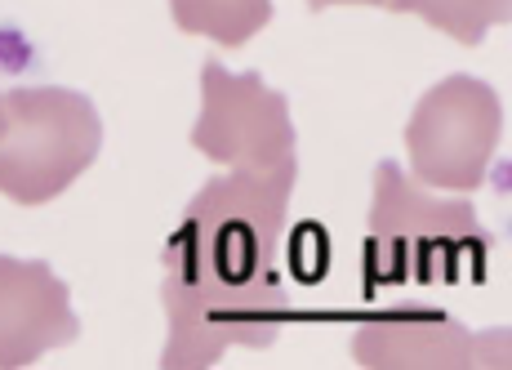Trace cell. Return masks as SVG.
Listing matches in <instances>:
<instances>
[{
    "label": "cell",
    "mask_w": 512,
    "mask_h": 370,
    "mask_svg": "<svg viewBox=\"0 0 512 370\" xmlns=\"http://www.w3.org/2000/svg\"><path fill=\"white\" fill-rule=\"evenodd\" d=\"M81 339L72 290L45 259L0 255V370H23Z\"/></svg>",
    "instance_id": "cell-7"
},
{
    "label": "cell",
    "mask_w": 512,
    "mask_h": 370,
    "mask_svg": "<svg viewBox=\"0 0 512 370\" xmlns=\"http://www.w3.org/2000/svg\"><path fill=\"white\" fill-rule=\"evenodd\" d=\"M272 0H170L174 27L187 36H205V41L236 50L250 36H259L272 23Z\"/></svg>",
    "instance_id": "cell-8"
},
{
    "label": "cell",
    "mask_w": 512,
    "mask_h": 370,
    "mask_svg": "<svg viewBox=\"0 0 512 370\" xmlns=\"http://www.w3.org/2000/svg\"><path fill=\"white\" fill-rule=\"evenodd\" d=\"M504 139V103L477 76H446L415 103L406 121V152L419 188L477 192Z\"/></svg>",
    "instance_id": "cell-4"
},
{
    "label": "cell",
    "mask_w": 512,
    "mask_h": 370,
    "mask_svg": "<svg viewBox=\"0 0 512 370\" xmlns=\"http://www.w3.org/2000/svg\"><path fill=\"white\" fill-rule=\"evenodd\" d=\"M388 14H415L459 45H481L490 27L508 23V0H388Z\"/></svg>",
    "instance_id": "cell-9"
},
{
    "label": "cell",
    "mask_w": 512,
    "mask_h": 370,
    "mask_svg": "<svg viewBox=\"0 0 512 370\" xmlns=\"http://www.w3.org/2000/svg\"><path fill=\"white\" fill-rule=\"evenodd\" d=\"M0 134H5V94H0Z\"/></svg>",
    "instance_id": "cell-11"
},
{
    "label": "cell",
    "mask_w": 512,
    "mask_h": 370,
    "mask_svg": "<svg viewBox=\"0 0 512 370\" xmlns=\"http://www.w3.org/2000/svg\"><path fill=\"white\" fill-rule=\"evenodd\" d=\"M192 148L232 170L299 174L285 94L263 85L259 72H228L214 58L201 63V116L192 125Z\"/></svg>",
    "instance_id": "cell-5"
},
{
    "label": "cell",
    "mask_w": 512,
    "mask_h": 370,
    "mask_svg": "<svg viewBox=\"0 0 512 370\" xmlns=\"http://www.w3.org/2000/svg\"><path fill=\"white\" fill-rule=\"evenodd\" d=\"M352 362L366 370H508V326L468 330L441 308H370L352 326Z\"/></svg>",
    "instance_id": "cell-6"
},
{
    "label": "cell",
    "mask_w": 512,
    "mask_h": 370,
    "mask_svg": "<svg viewBox=\"0 0 512 370\" xmlns=\"http://www.w3.org/2000/svg\"><path fill=\"white\" fill-rule=\"evenodd\" d=\"M374 201L366 219V290L379 286H455L481 281L490 268V237L468 201L428 197L397 161L374 165Z\"/></svg>",
    "instance_id": "cell-2"
},
{
    "label": "cell",
    "mask_w": 512,
    "mask_h": 370,
    "mask_svg": "<svg viewBox=\"0 0 512 370\" xmlns=\"http://www.w3.org/2000/svg\"><path fill=\"white\" fill-rule=\"evenodd\" d=\"M103 148V116L90 94L63 85L5 90L0 134V197L14 206H49L94 165Z\"/></svg>",
    "instance_id": "cell-3"
},
{
    "label": "cell",
    "mask_w": 512,
    "mask_h": 370,
    "mask_svg": "<svg viewBox=\"0 0 512 370\" xmlns=\"http://www.w3.org/2000/svg\"><path fill=\"white\" fill-rule=\"evenodd\" d=\"M312 9H330V5H370V9H383L388 0H308Z\"/></svg>",
    "instance_id": "cell-10"
},
{
    "label": "cell",
    "mask_w": 512,
    "mask_h": 370,
    "mask_svg": "<svg viewBox=\"0 0 512 370\" xmlns=\"http://www.w3.org/2000/svg\"><path fill=\"white\" fill-rule=\"evenodd\" d=\"M290 170H228L201 183L161 250L170 321L161 370H205L228 348H272L290 321L281 237Z\"/></svg>",
    "instance_id": "cell-1"
}]
</instances>
